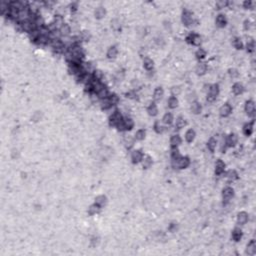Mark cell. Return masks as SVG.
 <instances>
[{
  "label": "cell",
  "mask_w": 256,
  "mask_h": 256,
  "mask_svg": "<svg viewBox=\"0 0 256 256\" xmlns=\"http://www.w3.org/2000/svg\"><path fill=\"white\" fill-rule=\"evenodd\" d=\"M218 94H219V86H218V84H213V85L209 86L207 93V101L208 102H213L218 96Z\"/></svg>",
  "instance_id": "cell-1"
},
{
  "label": "cell",
  "mask_w": 256,
  "mask_h": 256,
  "mask_svg": "<svg viewBox=\"0 0 256 256\" xmlns=\"http://www.w3.org/2000/svg\"><path fill=\"white\" fill-rule=\"evenodd\" d=\"M189 164H190V160L186 156H181L178 159L173 160V165L175 167L179 168V169H185V168L189 166Z\"/></svg>",
  "instance_id": "cell-2"
},
{
  "label": "cell",
  "mask_w": 256,
  "mask_h": 256,
  "mask_svg": "<svg viewBox=\"0 0 256 256\" xmlns=\"http://www.w3.org/2000/svg\"><path fill=\"white\" fill-rule=\"evenodd\" d=\"M133 126H134L133 120L131 118L126 117V118H123V120L121 121V122L116 127L118 128L119 130L123 131V130H131L133 128Z\"/></svg>",
  "instance_id": "cell-3"
},
{
  "label": "cell",
  "mask_w": 256,
  "mask_h": 256,
  "mask_svg": "<svg viewBox=\"0 0 256 256\" xmlns=\"http://www.w3.org/2000/svg\"><path fill=\"white\" fill-rule=\"evenodd\" d=\"M182 23L186 27H191L194 23L193 16L189 10H184L182 13Z\"/></svg>",
  "instance_id": "cell-4"
},
{
  "label": "cell",
  "mask_w": 256,
  "mask_h": 256,
  "mask_svg": "<svg viewBox=\"0 0 256 256\" xmlns=\"http://www.w3.org/2000/svg\"><path fill=\"white\" fill-rule=\"evenodd\" d=\"M123 120L122 114H121L119 111H114L112 113V115L109 117V124L112 126H117L118 124Z\"/></svg>",
  "instance_id": "cell-5"
},
{
  "label": "cell",
  "mask_w": 256,
  "mask_h": 256,
  "mask_svg": "<svg viewBox=\"0 0 256 256\" xmlns=\"http://www.w3.org/2000/svg\"><path fill=\"white\" fill-rule=\"evenodd\" d=\"M233 196H234L233 188L225 187L224 189H223V192H222V198H223V201L225 202V203H227V202L230 201Z\"/></svg>",
  "instance_id": "cell-6"
},
{
  "label": "cell",
  "mask_w": 256,
  "mask_h": 256,
  "mask_svg": "<svg viewBox=\"0 0 256 256\" xmlns=\"http://www.w3.org/2000/svg\"><path fill=\"white\" fill-rule=\"evenodd\" d=\"M245 112L247 113L248 116L250 117H254L255 116V104L252 100H248L245 103Z\"/></svg>",
  "instance_id": "cell-7"
},
{
  "label": "cell",
  "mask_w": 256,
  "mask_h": 256,
  "mask_svg": "<svg viewBox=\"0 0 256 256\" xmlns=\"http://www.w3.org/2000/svg\"><path fill=\"white\" fill-rule=\"evenodd\" d=\"M187 41L191 43L192 45L198 46V45H200V43H201V37L198 34H196V33H190V34L187 36Z\"/></svg>",
  "instance_id": "cell-8"
},
{
  "label": "cell",
  "mask_w": 256,
  "mask_h": 256,
  "mask_svg": "<svg viewBox=\"0 0 256 256\" xmlns=\"http://www.w3.org/2000/svg\"><path fill=\"white\" fill-rule=\"evenodd\" d=\"M231 112H232V106L229 103H226V104H224V105H222L220 110H219L220 116H222V117L229 116L231 114Z\"/></svg>",
  "instance_id": "cell-9"
},
{
  "label": "cell",
  "mask_w": 256,
  "mask_h": 256,
  "mask_svg": "<svg viewBox=\"0 0 256 256\" xmlns=\"http://www.w3.org/2000/svg\"><path fill=\"white\" fill-rule=\"evenodd\" d=\"M143 153L141 150H134L132 154H131V159H132V162L133 163H139L142 161V158H143Z\"/></svg>",
  "instance_id": "cell-10"
},
{
  "label": "cell",
  "mask_w": 256,
  "mask_h": 256,
  "mask_svg": "<svg viewBox=\"0 0 256 256\" xmlns=\"http://www.w3.org/2000/svg\"><path fill=\"white\" fill-rule=\"evenodd\" d=\"M248 221V214L245 211H241L237 214V223L239 225L246 224Z\"/></svg>",
  "instance_id": "cell-11"
},
{
  "label": "cell",
  "mask_w": 256,
  "mask_h": 256,
  "mask_svg": "<svg viewBox=\"0 0 256 256\" xmlns=\"http://www.w3.org/2000/svg\"><path fill=\"white\" fill-rule=\"evenodd\" d=\"M216 25L218 26L219 28H223L226 26L227 24V19H226V16H225L224 14H219V15H217V17H216Z\"/></svg>",
  "instance_id": "cell-12"
},
{
  "label": "cell",
  "mask_w": 256,
  "mask_h": 256,
  "mask_svg": "<svg viewBox=\"0 0 256 256\" xmlns=\"http://www.w3.org/2000/svg\"><path fill=\"white\" fill-rule=\"evenodd\" d=\"M101 108L104 109V110H107V109H109L111 108L114 104L112 102V100H111L110 98V96L108 97H106V98H104V99H101Z\"/></svg>",
  "instance_id": "cell-13"
},
{
  "label": "cell",
  "mask_w": 256,
  "mask_h": 256,
  "mask_svg": "<svg viewBox=\"0 0 256 256\" xmlns=\"http://www.w3.org/2000/svg\"><path fill=\"white\" fill-rule=\"evenodd\" d=\"M238 142V137L235 134H230L227 138H226V145L228 147H234Z\"/></svg>",
  "instance_id": "cell-14"
},
{
  "label": "cell",
  "mask_w": 256,
  "mask_h": 256,
  "mask_svg": "<svg viewBox=\"0 0 256 256\" xmlns=\"http://www.w3.org/2000/svg\"><path fill=\"white\" fill-rule=\"evenodd\" d=\"M225 170V163L222 160H217L215 163V174L220 175Z\"/></svg>",
  "instance_id": "cell-15"
},
{
  "label": "cell",
  "mask_w": 256,
  "mask_h": 256,
  "mask_svg": "<svg viewBox=\"0 0 256 256\" xmlns=\"http://www.w3.org/2000/svg\"><path fill=\"white\" fill-rule=\"evenodd\" d=\"M256 252V242L254 240H251L250 242L248 243L247 247H246V251H245V253L247 255H254Z\"/></svg>",
  "instance_id": "cell-16"
},
{
  "label": "cell",
  "mask_w": 256,
  "mask_h": 256,
  "mask_svg": "<svg viewBox=\"0 0 256 256\" xmlns=\"http://www.w3.org/2000/svg\"><path fill=\"white\" fill-rule=\"evenodd\" d=\"M164 96V90L161 87H157L153 92V100L154 101H160Z\"/></svg>",
  "instance_id": "cell-17"
},
{
  "label": "cell",
  "mask_w": 256,
  "mask_h": 256,
  "mask_svg": "<svg viewBox=\"0 0 256 256\" xmlns=\"http://www.w3.org/2000/svg\"><path fill=\"white\" fill-rule=\"evenodd\" d=\"M182 140H181V137L177 134L175 135H172L170 138V145L172 146V148H177V146H179Z\"/></svg>",
  "instance_id": "cell-18"
},
{
  "label": "cell",
  "mask_w": 256,
  "mask_h": 256,
  "mask_svg": "<svg viewBox=\"0 0 256 256\" xmlns=\"http://www.w3.org/2000/svg\"><path fill=\"white\" fill-rule=\"evenodd\" d=\"M253 125H254V121H251V122H248L243 126V133L246 136H250L252 132H253Z\"/></svg>",
  "instance_id": "cell-19"
},
{
  "label": "cell",
  "mask_w": 256,
  "mask_h": 256,
  "mask_svg": "<svg viewBox=\"0 0 256 256\" xmlns=\"http://www.w3.org/2000/svg\"><path fill=\"white\" fill-rule=\"evenodd\" d=\"M232 91H233L235 95H240L244 91V86L240 82H237L232 86Z\"/></svg>",
  "instance_id": "cell-20"
},
{
  "label": "cell",
  "mask_w": 256,
  "mask_h": 256,
  "mask_svg": "<svg viewBox=\"0 0 256 256\" xmlns=\"http://www.w3.org/2000/svg\"><path fill=\"white\" fill-rule=\"evenodd\" d=\"M141 162H142V166H143L144 169H148V168L151 167L153 161H152V158H151L149 155H145V156H143Z\"/></svg>",
  "instance_id": "cell-21"
},
{
  "label": "cell",
  "mask_w": 256,
  "mask_h": 256,
  "mask_svg": "<svg viewBox=\"0 0 256 256\" xmlns=\"http://www.w3.org/2000/svg\"><path fill=\"white\" fill-rule=\"evenodd\" d=\"M143 67L145 68L148 71H150V70L153 69L154 67V61L149 57H146V58H144L143 60Z\"/></svg>",
  "instance_id": "cell-22"
},
{
  "label": "cell",
  "mask_w": 256,
  "mask_h": 256,
  "mask_svg": "<svg viewBox=\"0 0 256 256\" xmlns=\"http://www.w3.org/2000/svg\"><path fill=\"white\" fill-rule=\"evenodd\" d=\"M118 54V50H117L116 46H111L110 48L107 50V57L109 59H115Z\"/></svg>",
  "instance_id": "cell-23"
},
{
  "label": "cell",
  "mask_w": 256,
  "mask_h": 256,
  "mask_svg": "<svg viewBox=\"0 0 256 256\" xmlns=\"http://www.w3.org/2000/svg\"><path fill=\"white\" fill-rule=\"evenodd\" d=\"M242 230L240 228H235L233 231H232V239H233L234 241H240L241 238H242Z\"/></svg>",
  "instance_id": "cell-24"
},
{
  "label": "cell",
  "mask_w": 256,
  "mask_h": 256,
  "mask_svg": "<svg viewBox=\"0 0 256 256\" xmlns=\"http://www.w3.org/2000/svg\"><path fill=\"white\" fill-rule=\"evenodd\" d=\"M207 71V65L203 62H200L197 64L196 66V73L198 75H203Z\"/></svg>",
  "instance_id": "cell-25"
},
{
  "label": "cell",
  "mask_w": 256,
  "mask_h": 256,
  "mask_svg": "<svg viewBox=\"0 0 256 256\" xmlns=\"http://www.w3.org/2000/svg\"><path fill=\"white\" fill-rule=\"evenodd\" d=\"M94 15H95L96 19H102L105 17L106 15V10L104 7H98L96 8L95 12H94Z\"/></svg>",
  "instance_id": "cell-26"
},
{
  "label": "cell",
  "mask_w": 256,
  "mask_h": 256,
  "mask_svg": "<svg viewBox=\"0 0 256 256\" xmlns=\"http://www.w3.org/2000/svg\"><path fill=\"white\" fill-rule=\"evenodd\" d=\"M147 112L150 116H156L158 114V107L155 103H151L147 108Z\"/></svg>",
  "instance_id": "cell-27"
},
{
  "label": "cell",
  "mask_w": 256,
  "mask_h": 256,
  "mask_svg": "<svg viewBox=\"0 0 256 256\" xmlns=\"http://www.w3.org/2000/svg\"><path fill=\"white\" fill-rule=\"evenodd\" d=\"M59 31H60V34L62 36L67 37V36H69L70 32H71V28H70V26L68 24H65V23H64L61 26V28L59 29Z\"/></svg>",
  "instance_id": "cell-28"
},
{
  "label": "cell",
  "mask_w": 256,
  "mask_h": 256,
  "mask_svg": "<svg viewBox=\"0 0 256 256\" xmlns=\"http://www.w3.org/2000/svg\"><path fill=\"white\" fill-rule=\"evenodd\" d=\"M207 147L210 150V152H214L217 147V140L214 137H211L207 142Z\"/></svg>",
  "instance_id": "cell-29"
},
{
  "label": "cell",
  "mask_w": 256,
  "mask_h": 256,
  "mask_svg": "<svg viewBox=\"0 0 256 256\" xmlns=\"http://www.w3.org/2000/svg\"><path fill=\"white\" fill-rule=\"evenodd\" d=\"M191 112L193 114H199L201 112L202 107L200 105V103H198L197 101H194V102L191 103Z\"/></svg>",
  "instance_id": "cell-30"
},
{
  "label": "cell",
  "mask_w": 256,
  "mask_h": 256,
  "mask_svg": "<svg viewBox=\"0 0 256 256\" xmlns=\"http://www.w3.org/2000/svg\"><path fill=\"white\" fill-rule=\"evenodd\" d=\"M195 135H196V134H195V131L193 129H188L186 131V133H185V140L190 143L194 140Z\"/></svg>",
  "instance_id": "cell-31"
},
{
  "label": "cell",
  "mask_w": 256,
  "mask_h": 256,
  "mask_svg": "<svg viewBox=\"0 0 256 256\" xmlns=\"http://www.w3.org/2000/svg\"><path fill=\"white\" fill-rule=\"evenodd\" d=\"M167 103H168V107H169V108L174 109L178 106V99L175 96H170V98L168 99Z\"/></svg>",
  "instance_id": "cell-32"
},
{
  "label": "cell",
  "mask_w": 256,
  "mask_h": 256,
  "mask_svg": "<svg viewBox=\"0 0 256 256\" xmlns=\"http://www.w3.org/2000/svg\"><path fill=\"white\" fill-rule=\"evenodd\" d=\"M106 202H107V198H106V196H104V195H99V196H97L95 198V203L97 205H99L100 207L104 206V205L106 204Z\"/></svg>",
  "instance_id": "cell-33"
},
{
  "label": "cell",
  "mask_w": 256,
  "mask_h": 256,
  "mask_svg": "<svg viewBox=\"0 0 256 256\" xmlns=\"http://www.w3.org/2000/svg\"><path fill=\"white\" fill-rule=\"evenodd\" d=\"M162 121H163L164 124H166V125H170V124H172V122H173V115L169 112L166 113L163 116Z\"/></svg>",
  "instance_id": "cell-34"
},
{
  "label": "cell",
  "mask_w": 256,
  "mask_h": 256,
  "mask_svg": "<svg viewBox=\"0 0 256 256\" xmlns=\"http://www.w3.org/2000/svg\"><path fill=\"white\" fill-rule=\"evenodd\" d=\"M100 208L101 207L99 206V205H97L96 203H94V204H92L91 206L88 208V213L90 215H95V214H97L100 211Z\"/></svg>",
  "instance_id": "cell-35"
},
{
  "label": "cell",
  "mask_w": 256,
  "mask_h": 256,
  "mask_svg": "<svg viewBox=\"0 0 256 256\" xmlns=\"http://www.w3.org/2000/svg\"><path fill=\"white\" fill-rule=\"evenodd\" d=\"M185 125H186V122H185L184 118H182V117H178L176 119V122H175V128L180 130V129H182Z\"/></svg>",
  "instance_id": "cell-36"
},
{
  "label": "cell",
  "mask_w": 256,
  "mask_h": 256,
  "mask_svg": "<svg viewBox=\"0 0 256 256\" xmlns=\"http://www.w3.org/2000/svg\"><path fill=\"white\" fill-rule=\"evenodd\" d=\"M226 177H227V179L229 181H234V180H236L237 178H238V174H237V172L235 170H229L228 172H227Z\"/></svg>",
  "instance_id": "cell-37"
},
{
  "label": "cell",
  "mask_w": 256,
  "mask_h": 256,
  "mask_svg": "<svg viewBox=\"0 0 256 256\" xmlns=\"http://www.w3.org/2000/svg\"><path fill=\"white\" fill-rule=\"evenodd\" d=\"M124 143H125V146L127 148H131L134 145V138L131 137L130 135H127L124 138Z\"/></svg>",
  "instance_id": "cell-38"
},
{
  "label": "cell",
  "mask_w": 256,
  "mask_h": 256,
  "mask_svg": "<svg viewBox=\"0 0 256 256\" xmlns=\"http://www.w3.org/2000/svg\"><path fill=\"white\" fill-rule=\"evenodd\" d=\"M145 136H146V131L144 129H139L135 133V139L136 140H139V141L143 140L144 138H145Z\"/></svg>",
  "instance_id": "cell-39"
},
{
  "label": "cell",
  "mask_w": 256,
  "mask_h": 256,
  "mask_svg": "<svg viewBox=\"0 0 256 256\" xmlns=\"http://www.w3.org/2000/svg\"><path fill=\"white\" fill-rule=\"evenodd\" d=\"M154 130H155L157 133L160 134L165 130V127L160 123V121H156V122L154 123Z\"/></svg>",
  "instance_id": "cell-40"
},
{
  "label": "cell",
  "mask_w": 256,
  "mask_h": 256,
  "mask_svg": "<svg viewBox=\"0 0 256 256\" xmlns=\"http://www.w3.org/2000/svg\"><path fill=\"white\" fill-rule=\"evenodd\" d=\"M233 46H234L236 49L241 50L242 48H243V42L241 41L240 38H237V37H236V38L233 39Z\"/></svg>",
  "instance_id": "cell-41"
},
{
  "label": "cell",
  "mask_w": 256,
  "mask_h": 256,
  "mask_svg": "<svg viewBox=\"0 0 256 256\" xmlns=\"http://www.w3.org/2000/svg\"><path fill=\"white\" fill-rule=\"evenodd\" d=\"M96 95H97V97H98V98H100V99H104V98H106V97L109 96V95H108V91H107V89L105 88V87L101 89L100 91L96 94Z\"/></svg>",
  "instance_id": "cell-42"
},
{
  "label": "cell",
  "mask_w": 256,
  "mask_h": 256,
  "mask_svg": "<svg viewBox=\"0 0 256 256\" xmlns=\"http://www.w3.org/2000/svg\"><path fill=\"white\" fill-rule=\"evenodd\" d=\"M254 49H255V42H254V40H249V41L247 42V44H246V50H247V52L249 53H251V52H253L254 51Z\"/></svg>",
  "instance_id": "cell-43"
},
{
  "label": "cell",
  "mask_w": 256,
  "mask_h": 256,
  "mask_svg": "<svg viewBox=\"0 0 256 256\" xmlns=\"http://www.w3.org/2000/svg\"><path fill=\"white\" fill-rule=\"evenodd\" d=\"M195 56H196L197 59H200V60L203 59V58H205V56H206V51L202 48L198 49L196 51V53H195Z\"/></svg>",
  "instance_id": "cell-44"
},
{
  "label": "cell",
  "mask_w": 256,
  "mask_h": 256,
  "mask_svg": "<svg viewBox=\"0 0 256 256\" xmlns=\"http://www.w3.org/2000/svg\"><path fill=\"white\" fill-rule=\"evenodd\" d=\"M171 157H172L173 160H176V159H178V158L181 157L179 150H178L177 148H173V149H172V152H171Z\"/></svg>",
  "instance_id": "cell-45"
},
{
  "label": "cell",
  "mask_w": 256,
  "mask_h": 256,
  "mask_svg": "<svg viewBox=\"0 0 256 256\" xmlns=\"http://www.w3.org/2000/svg\"><path fill=\"white\" fill-rule=\"evenodd\" d=\"M229 75H230L231 78H237V77L239 76V72H238V70L237 69H235V68H231V69H229Z\"/></svg>",
  "instance_id": "cell-46"
},
{
  "label": "cell",
  "mask_w": 256,
  "mask_h": 256,
  "mask_svg": "<svg viewBox=\"0 0 256 256\" xmlns=\"http://www.w3.org/2000/svg\"><path fill=\"white\" fill-rule=\"evenodd\" d=\"M171 92H172V96H176L178 94H180L181 90L179 87H173V88L171 89Z\"/></svg>",
  "instance_id": "cell-47"
},
{
  "label": "cell",
  "mask_w": 256,
  "mask_h": 256,
  "mask_svg": "<svg viewBox=\"0 0 256 256\" xmlns=\"http://www.w3.org/2000/svg\"><path fill=\"white\" fill-rule=\"evenodd\" d=\"M244 30H246V31H248L249 29L251 28V22L249 21V20H245L244 21Z\"/></svg>",
  "instance_id": "cell-48"
},
{
  "label": "cell",
  "mask_w": 256,
  "mask_h": 256,
  "mask_svg": "<svg viewBox=\"0 0 256 256\" xmlns=\"http://www.w3.org/2000/svg\"><path fill=\"white\" fill-rule=\"evenodd\" d=\"M81 38L83 39V40H88L89 38H90V35H89V33L87 32V31H83L82 33H81Z\"/></svg>",
  "instance_id": "cell-49"
},
{
  "label": "cell",
  "mask_w": 256,
  "mask_h": 256,
  "mask_svg": "<svg viewBox=\"0 0 256 256\" xmlns=\"http://www.w3.org/2000/svg\"><path fill=\"white\" fill-rule=\"evenodd\" d=\"M243 6L244 8H251L252 7V2L251 1H244L243 2Z\"/></svg>",
  "instance_id": "cell-50"
},
{
  "label": "cell",
  "mask_w": 256,
  "mask_h": 256,
  "mask_svg": "<svg viewBox=\"0 0 256 256\" xmlns=\"http://www.w3.org/2000/svg\"><path fill=\"white\" fill-rule=\"evenodd\" d=\"M112 26H113V28H118V27H120V25H119V22H118V20H113L112 22Z\"/></svg>",
  "instance_id": "cell-51"
},
{
  "label": "cell",
  "mask_w": 256,
  "mask_h": 256,
  "mask_svg": "<svg viewBox=\"0 0 256 256\" xmlns=\"http://www.w3.org/2000/svg\"><path fill=\"white\" fill-rule=\"evenodd\" d=\"M176 228H177V225L175 224V223H172V224H170V226H169V230L171 232H174L175 230H176Z\"/></svg>",
  "instance_id": "cell-52"
},
{
  "label": "cell",
  "mask_w": 256,
  "mask_h": 256,
  "mask_svg": "<svg viewBox=\"0 0 256 256\" xmlns=\"http://www.w3.org/2000/svg\"><path fill=\"white\" fill-rule=\"evenodd\" d=\"M126 95H127V97H128V98H132V99H133V98H135L136 94H135V93H134V92L132 91V92H128V93L126 94Z\"/></svg>",
  "instance_id": "cell-53"
},
{
  "label": "cell",
  "mask_w": 256,
  "mask_h": 256,
  "mask_svg": "<svg viewBox=\"0 0 256 256\" xmlns=\"http://www.w3.org/2000/svg\"><path fill=\"white\" fill-rule=\"evenodd\" d=\"M138 85H139V84H138V82L136 81V80H133L132 81V86H134V87H138Z\"/></svg>",
  "instance_id": "cell-54"
}]
</instances>
